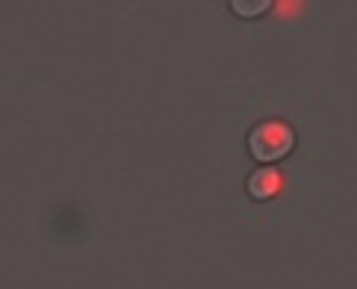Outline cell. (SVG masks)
Wrapping results in <instances>:
<instances>
[{"label":"cell","mask_w":357,"mask_h":289,"mask_svg":"<svg viewBox=\"0 0 357 289\" xmlns=\"http://www.w3.org/2000/svg\"><path fill=\"white\" fill-rule=\"evenodd\" d=\"M289 148H292V130L280 121L260 124V127L251 133V154L263 162L284 157Z\"/></svg>","instance_id":"obj_1"},{"label":"cell","mask_w":357,"mask_h":289,"mask_svg":"<svg viewBox=\"0 0 357 289\" xmlns=\"http://www.w3.org/2000/svg\"><path fill=\"white\" fill-rule=\"evenodd\" d=\"M278 186H280L278 171L263 169V171H257V174H254V178L248 180V192H251L254 198H272V195L278 192Z\"/></svg>","instance_id":"obj_2"},{"label":"cell","mask_w":357,"mask_h":289,"mask_svg":"<svg viewBox=\"0 0 357 289\" xmlns=\"http://www.w3.org/2000/svg\"><path fill=\"white\" fill-rule=\"evenodd\" d=\"M231 6L242 18H257L272 6V0H231Z\"/></svg>","instance_id":"obj_3"}]
</instances>
